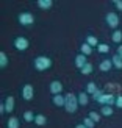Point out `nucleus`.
I'll use <instances>...</instances> for the list:
<instances>
[{
    "label": "nucleus",
    "instance_id": "nucleus-8",
    "mask_svg": "<svg viewBox=\"0 0 122 128\" xmlns=\"http://www.w3.org/2000/svg\"><path fill=\"white\" fill-rule=\"evenodd\" d=\"M50 92H52L53 95L61 94V92H63V83H61V81H58V80L52 81V83H50Z\"/></svg>",
    "mask_w": 122,
    "mask_h": 128
},
{
    "label": "nucleus",
    "instance_id": "nucleus-15",
    "mask_svg": "<svg viewBox=\"0 0 122 128\" xmlns=\"http://www.w3.org/2000/svg\"><path fill=\"white\" fill-rule=\"evenodd\" d=\"M80 52L85 55V56H88V55H92V47L89 46V44H86V42H83L81 46H80Z\"/></svg>",
    "mask_w": 122,
    "mask_h": 128
},
{
    "label": "nucleus",
    "instance_id": "nucleus-13",
    "mask_svg": "<svg viewBox=\"0 0 122 128\" xmlns=\"http://www.w3.org/2000/svg\"><path fill=\"white\" fill-rule=\"evenodd\" d=\"M78 103H80V106H86L89 103V95H88L86 91L78 94Z\"/></svg>",
    "mask_w": 122,
    "mask_h": 128
},
{
    "label": "nucleus",
    "instance_id": "nucleus-29",
    "mask_svg": "<svg viewBox=\"0 0 122 128\" xmlns=\"http://www.w3.org/2000/svg\"><path fill=\"white\" fill-rule=\"evenodd\" d=\"M103 94H105V91H100V89H99V91H97V92H95V94L92 95V100H94V102H97V100H99V98H100Z\"/></svg>",
    "mask_w": 122,
    "mask_h": 128
},
{
    "label": "nucleus",
    "instance_id": "nucleus-19",
    "mask_svg": "<svg viewBox=\"0 0 122 128\" xmlns=\"http://www.w3.org/2000/svg\"><path fill=\"white\" fill-rule=\"evenodd\" d=\"M6 125H8V128H19V126H21V122H19L17 117H10Z\"/></svg>",
    "mask_w": 122,
    "mask_h": 128
},
{
    "label": "nucleus",
    "instance_id": "nucleus-1",
    "mask_svg": "<svg viewBox=\"0 0 122 128\" xmlns=\"http://www.w3.org/2000/svg\"><path fill=\"white\" fill-rule=\"evenodd\" d=\"M78 106H80V103H78V95L69 92L66 95V105H64V110H66L69 114H74L77 110H78Z\"/></svg>",
    "mask_w": 122,
    "mask_h": 128
},
{
    "label": "nucleus",
    "instance_id": "nucleus-4",
    "mask_svg": "<svg viewBox=\"0 0 122 128\" xmlns=\"http://www.w3.org/2000/svg\"><path fill=\"white\" fill-rule=\"evenodd\" d=\"M14 47L19 50V52H25V50L30 47V41L25 36H17L14 39Z\"/></svg>",
    "mask_w": 122,
    "mask_h": 128
},
{
    "label": "nucleus",
    "instance_id": "nucleus-24",
    "mask_svg": "<svg viewBox=\"0 0 122 128\" xmlns=\"http://www.w3.org/2000/svg\"><path fill=\"white\" fill-rule=\"evenodd\" d=\"M35 117L36 116L31 111H25L24 112V120H25V122H35Z\"/></svg>",
    "mask_w": 122,
    "mask_h": 128
},
{
    "label": "nucleus",
    "instance_id": "nucleus-16",
    "mask_svg": "<svg viewBox=\"0 0 122 128\" xmlns=\"http://www.w3.org/2000/svg\"><path fill=\"white\" fill-rule=\"evenodd\" d=\"M35 124L38 126H44L47 124V117L44 116V114H36V117H35Z\"/></svg>",
    "mask_w": 122,
    "mask_h": 128
},
{
    "label": "nucleus",
    "instance_id": "nucleus-33",
    "mask_svg": "<svg viewBox=\"0 0 122 128\" xmlns=\"http://www.w3.org/2000/svg\"><path fill=\"white\" fill-rule=\"evenodd\" d=\"M75 128H88V126H86V125H85V124H78V125H77V126H75Z\"/></svg>",
    "mask_w": 122,
    "mask_h": 128
},
{
    "label": "nucleus",
    "instance_id": "nucleus-32",
    "mask_svg": "<svg viewBox=\"0 0 122 128\" xmlns=\"http://www.w3.org/2000/svg\"><path fill=\"white\" fill-rule=\"evenodd\" d=\"M116 55H119L120 58H122V44H120V46L117 47V52H116Z\"/></svg>",
    "mask_w": 122,
    "mask_h": 128
},
{
    "label": "nucleus",
    "instance_id": "nucleus-5",
    "mask_svg": "<svg viewBox=\"0 0 122 128\" xmlns=\"http://www.w3.org/2000/svg\"><path fill=\"white\" fill-rule=\"evenodd\" d=\"M97 103H100L102 106H105V105H108V106L116 105V95H114V94H103L97 100Z\"/></svg>",
    "mask_w": 122,
    "mask_h": 128
},
{
    "label": "nucleus",
    "instance_id": "nucleus-17",
    "mask_svg": "<svg viewBox=\"0 0 122 128\" xmlns=\"http://www.w3.org/2000/svg\"><path fill=\"white\" fill-rule=\"evenodd\" d=\"M85 42H86V44H89L91 47H99V44H100V42H99V39H97L95 36H92V34H88Z\"/></svg>",
    "mask_w": 122,
    "mask_h": 128
},
{
    "label": "nucleus",
    "instance_id": "nucleus-21",
    "mask_svg": "<svg viewBox=\"0 0 122 128\" xmlns=\"http://www.w3.org/2000/svg\"><path fill=\"white\" fill-rule=\"evenodd\" d=\"M111 41L113 42H122V31L120 30H114V33L111 34Z\"/></svg>",
    "mask_w": 122,
    "mask_h": 128
},
{
    "label": "nucleus",
    "instance_id": "nucleus-10",
    "mask_svg": "<svg viewBox=\"0 0 122 128\" xmlns=\"http://www.w3.org/2000/svg\"><path fill=\"white\" fill-rule=\"evenodd\" d=\"M88 64V61H86V56L83 55V53H80V55H77L75 56V67H78L80 70L83 69Z\"/></svg>",
    "mask_w": 122,
    "mask_h": 128
},
{
    "label": "nucleus",
    "instance_id": "nucleus-11",
    "mask_svg": "<svg viewBox=\"0 0 122 128\" xmlns=\"http://www.w3.org/2000/svg\"><path fill=\"white\" fill-rule=\"evenodd\" d=\"M111 67H114L111 60H103V61L99 64V69L102 70V72H108V70H111Z\"/></svg>",
    "mask_w": 122,
    "mask_h": 128
},
{
    "label": "nucleus",
    "instance_id": "nucleus-26",
    "mask_svg": "<svg viewBox=\"0 0 122 128\" xmlns=\"http://www.w3.org/2000/svg\"><path fill=\"white\" fill-rule=\"evenodd\" d=\"M97 50H99V53H108L110 52V46L108 44H99Z\"/></svg>",
    "mask_w": 122,
    "mask_h": 128
},
{
    "label": "nucleus",
    "instance_id": "nucleus-23",
    "mask_svg": "<svg viewBox=\"0 0 122 128\" xmlns=\"http://www.w3.org/2000/svg\"><path fill=\"white\" fill-rule=\"evenodd\" d=\"M111 61H113V66L116 67V69H122V58L119 55H114L113 58H111Z\"/></svg>",
    "mask_w": 122,
    "mask_h": 128
},
{
    "label": "nucleus",
    "instance_id": "nucleus-3",
    "mask_svg": "<svg viewBox=\"0 0 122 128\" xmlns=\"http://www.w3.org/2000/svg\"><path fill=\"white\" fill-rule=\"evenodd\" d=\"M17 22L24 25V27H30V25H33L35 22V16L31 14V12H21V14L17 16Z\"/></svg>",
    "mask_w": 122,
    "mask_h": 128
},
{
    "label": "nucleus",
    "instance_id": "nucleus-2",
    "mask_svg": "<svg viewBox=\"0 0 122 128\" xmlns=\"http://www.w3.org/2000/svg\"><path fill=\"white\" fill-rule=\"evenodd\" d=\"M35 69L38 72H44V70H49L52 67V60L49 58V56H38L35 58Z\"/></svg>",
    "mask_w": 122,
    "mask_h": 128
},
{
    "label": "nucleus",
    "instance_id": "nucleus-22",
    "mask_svg": "<svg viewBox=\"0 0 122 128\" xmlns=\"http://www.w3.org/2000/svg\"><path fill=\"white\" fill-rule=\"evenodd\" d=\"M99 89H97V86H95V83H92V81H89L88 84H86V92L88 94H91V95H94L95 92H97Z\"/></svg>",
    "mask_w": 122,
    "mask_h": 128
},
{
    "label": "nucleus",
    "instance_id": "nucleus-6",
    "mask_svg": "<svg viewBox=\"0 0 122 128\" xmlns=\"http://www.w3.org/2000/svg\"><path fill=\"white\" fill-rule=\"evenodd\" d=\"M105 22L110 28H117L119 27V17H117L116 12H108L105 16Z\"/></svg>",
    "mask_w": 122,
    "mask_h": 128
},
{
    "label": "nucleus",
    "instance_id": "nucleus-18",
    "mask_svg": "<svg viewBox=\"0 0 122 128\" xmlns=\"http://www.w3.org/2000/svg\"><path fill=\"white\" fill-rule=\"evenodd\" d=\"M113 108L111 106H108V105H105V106H102V110H100V114L102 116H105V117H110V116H113Z\"/></svg>",
    "mask_w": 122,
    "mask_h": 128
},
{
    "label": "nucleus",
    "instance_id": "nucleus-27",
    "mask_svg": "<svg viewBox=\"0 0 122 128\" xmlns=\"http://www.w3.org/2000/svg\"><path fill=\"white\" fill-rule=\"evenodd\" d=\"M80 72H81L83 75H89V74L92 72V64H89V62H88L86 66H85V67H83V69L80 70Z\"/></svg>",
    "mask_w": 122,
    "mask_h": 128
},
{
    "label": "nucleus",
    "instance_id": "nucleus-31",
    "mask_svg": "<svg viewBox=\"0 0 122 128\" xmlns=\"http://www.w3.org/2000/svg\"><path fill=\"white\" fill-rule=\"evenodd\" d=\"M113 3H114V6H116L119 11H122V0H114Z\"/></svg>",
    "mask_w": 122,
    "mask_h": 128
},
{
    "label": "nucleus",
    "instance_id": "nucleus-7",
    "mask_svg": "<svg viewBox=\"0 0 122 128\" xmlns=\"http://www.w3.org/2000/svg\"><path fill=\"white\" fill-rule=\"evenodd\" d=\"M33 97H35V88L31 84H24V88H22V98L30 102V100H33Z\"/></svg>",
    "mask_w": 122,
    "mask_h": 128
},
{
    "label": "nucleus",
    "instance_id": "nucleus-25",
    "mask_svg": "<svg viewBox=\"0 0 122 128\" xmlns=\"http://www.w3.org/2000/svg\"><path fill=\"white\" fill-rule=\"evenodd\" d=\"M88 117H91V119L94 120V122L97 124V122H100V119H102V114H100V112H95V111H91V112L88 114Z\"/></svg>",
    "mask_w": 122,
    "mask_h": 128
},
{
    "label": "nucleus",
    "instance_id": "nucleus-30",
    "mask_svg": "<svg viewBox=\"0 0 122 128\" xmlns=\"http://www.w3.org/2000/svg\"><path fill=\"white\" fill-rule=\"evenodd\" d=\"M116 106L122 110V95H117L116 97Z\"/></svg>",
    "mask_w": 122,
    "mask_h": 128
},
{
    "label": "nucleus",
    "instance_id": "nucleus-9",
    "mask_svg": "<svg viewBox=\"0 0 122 128\" xmlns=\"http://www.w3.org/2000/svg\"><path fill=\"white\" fill-rule=\"evenodd\" d=\"M52 103L55 106H58V108H64V105H66V95H63V94H58V95H53L52 97Z\"/></svg>",
    "mask_w": 122,
    "mask_h": 128
},
{
    "label": "nucleus",
    "instance_id": "nucleus-20",
    "mask_svg": "<svg viewBox=\"0 0 122 128\" xmlns=\"http://www.w3.org/2000/svg\"><path fill=\"white\" fill-rule=\"evenodd\" d=\"M8 67V56L5 52H0V69Z\"/></svg>",
    "mask_w": 122,
    "mask_h": 128
},
{
    "label": "nucleus",
    "instance_id": "nucleus-12",
    "mask_svg": "<svg viewBox=\"0 0 122 128\" xmlns=\"http://www.w3.org/2000/svg\"><path fill=\"white\" fill-rule=\"evenodd\" d=\"M14 105H16V100L13 95H10V97H6L5 100V106H6V112H13V110H14Z\"/></svg>",
    "mask_w": 122,
    "mask_h": 128
},
{
    "label": "nucleus",
    "instance_id": "nucleus-14",
    "mask_svg": "<svg viewBox=\"0 0 122 128\" xmlns=\"http://www.w3.org/2000/svg\"><path fill=\"white\" fill-rule=\"evenodd\" d=\"M36 5L39 6L41 10H50V8H52V5H53V2H52V0H38Z\"/></svg>",
    "mask_w": 122,
    "mask_h": 128
},
{
    "label": "nucleus",
    "instance_id": "nucleus-28",
    "mask_svg": "<svg viewBox=\"0 0 122 128\" xmlns=\"http://www.w3.org/2000/svg\"><path fill=\"white\" fill-rule=\"evenodd\" d=\"M83 124H85L88 128H94V125H95V122L91 117H85V119H83Z\"/></svg>",
    "mask_w": 122,
    "mask_h": 128
}]
</instances>
